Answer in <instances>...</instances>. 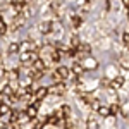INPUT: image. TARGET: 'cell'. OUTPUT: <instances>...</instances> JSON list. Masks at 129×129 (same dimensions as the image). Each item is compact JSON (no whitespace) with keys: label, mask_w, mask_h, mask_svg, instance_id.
<instances>
[{"label":"cell","mask_w":129,"mask_h":129,"mask_svg":"<svg viewBox=\"0 0 129 129\" xmlns=\"http://www.w3.org/2000/svg\"><path fill=\"white\" fill-rule=\"evenodd\" d=\"M71 21H72V24H74L76 28H79L81 24H83V19H81L79 16H72V17H71Z\"/></svg>","instance_id":"obj_2"},{"label":"cell","mask_w":129,"mask_h":129,"mask_svg":"<svg viewBox=\"0 0 129 129\" xmlns=\"http://www.w3.org/2000/svg\"><path fill=\"white\" fill-rule=\"evenodd\" d=\"M0 112H2V114H7V112H9V105L2 103V105H0Z\"/></svg>","instance_id":"obj_7"},{"label":"cell","mask_w":129,"mask_h":129,"mask_svg":"<svg viewBox=\"0 0 129 129\" xmlns=\"http://www.w3.org/2000/svg\"><path fill=\"white\" fill-rule=\"evenodd\" d=\"M17 50H19V45H17V43H10V47H9L10 53H14V52H17Z\"/></svg>","instance_id":"obj_5"},{"label":"cell","mask_w":129,"mask_h":129,"mask_svg":"<svg viewBox=\"0 0 129 129\" xmlns=\"http://www.w3.org/2000/svg\"><path fill=\"white\" fill-rule=\"evenodd\" d=\"M72 71H74V74H76V76H79V74H83L84 67H83V66H79V64H76V66L72 67Z\"/></svg>","instance_id":"obj_3"},{"label":"cell","mask_w":129,"mask_h":129,"mask_svg":"<svg viewBox=\"0 0 129 129\" xmlns=\"http://www.w3.org/2000/svg\"><path fill=\"white\" fill-rule=\"evenodd\" d=\"M5 31H7V26L4 24V21H0V36H4V35H5Z\"/></svg>","instance_id":"obj_6"},{"label":"cell","mask_w":129,"mask_h":129,"mask_svg":"<svg viewBox=\"0 0 129 129\" xmlns=\"http://www.w3.org/2000/svg\"><path fill=\"white\" fill-rule=\"evenodd\" d=\"M69 76V69L67 67H59L57 69V74H55V79H64Z\"/></svg>","instance_id":"obj_1"},{"label":"cell","mask_w":129,"mask_h":129,"mask_svg":"<svg viewBox=\"0 0 129 129\" xmlns=\"http://www.w3.org/2000/svg\"><path fill=\"white\" fill-rule=\"evenodd\" d=\"M96 109H98V114H100V115H103V117L110 114V112H109V107H96Z\"/></svg>","instance_id":"obj_4"}]
</instances>
